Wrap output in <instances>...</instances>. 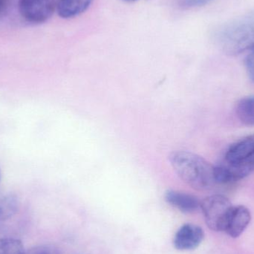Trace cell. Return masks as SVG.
<instances>
[{
	"label": "cell",
	"mask_w": 254,
	"mask_h": 254,
	"mask_svg": "<svg viewBox=\"0 0 254 254\" xmlns=\"http://www.w3.org/2000/svg\"><path fill=\"white\" fill-rule=\"evenodd\" d=\"M254 171V136L236 142L223 160L214 166L216 184H228L247 177Z\"/></svg>",
	"instance_id": "cell-1"
},
{
	"label": "cell",
	"mask_w": 254,
	"mask_h": 254,
	"mask_svg": "<svg viewBox=\"0 0 254 254\" xmlns=\"http://www.w3.org/2000/svg\"><path fill=\"white\" fill-rule=\"evenodd\" d=\"M177 176L197 190H207L216 184L214 166L196 154L188 151H174L169 157Z\"/></svg>",
	"instance_id": "cell-2"
},
{
	"label": "cell",
	"mask_w": 254,
	"mask_h": 254,
	"mask_svg": "<svg viewBox=\"0 0 254 254\" xmlns=\"http://www.w3.org/2000/svg\"><path fill=\"white\" fill-rule=\"evenodd\" d=\"M219 43L229 55L254 49V10L225 25L219 35Z\"/></svg>",
	"instance_id": "cell-3"
},
{
	"label": "cell",
	"mask_w": 254,
	"mask_h": 254,
	"mask_svg": "<svg viewBox=\"0 0 254 254\" xmlns=\"http://www.w3.org/2000/svg\"><path fill=\"white\" fill-rule=\"evenodd\" d=\"M233 205L227 197L213 195L201 201V210L204 220L210 229L214 231H225Z\"/></svg>",
	"instance_id": "cell-4"
},
{
	"label": "cell",
	"mask_w": 254,
	"mask_h": 254,
	"mask_svg": "<svg viewBox=\"0 0 254 254\" xmlns=\"http://www.w3.org/2000/svg\"><path fill=\"white\" fill-rule=\"evenodd\" d=\"M59 0H19V11L27 22L40 24L52 17Z\"/></svg>",
	"instance_id": "cell-5"
},
{
	"label": "cell",
	"mask_w": 254,
	"mask_h": 254,
	"mask_svg": "<svg viewBox=\"0 0 254 254\" xmlns=\"http://www.w3.org/2000/svg\"><path fill=\"white\" fill-rule=\"evenodd\" d=\"M202 228L192 224H186L179 228L174 238V246L177 250L190 251L196 249L204 240Z\"/></svg>",
	"instance_id": "cell-6"
},
{
	"label": "cell",
	"mask_w": 254,
	"mask_h": 254,
	"mask_svg": "<svg viewBox=\"0 0 254 254\" xmlns=\"http://www.w3.org/2000/svg\"><path fill=\"white\" fill-rule=\"evenodd\" d=\"M251 220L252 215L247 207L243 205L234 206L224 232L232 238H238L247 229Z\"/></svg>",
	"instance_id": "cell-7"
},
{
	"label": "cell",
	"mask_w": 254,
	"mask_h": 254,
	"mask_svg": "<svg viewBox=\"0 0 254 254\" xmlns=\"http://www.w3.org/2000/svg\"><path fill=\"white\" fill-rule=\"evenodd\" d=\"M165 199L170 205L185 213H194L201 206V201L196 197L178 190L167 191Z\"/></svg>",
	"instance_id": "cell-8"
},
{
	"label": "cell",
	"mask_w": 254,
	"mask_h": 254,
	"mask_svg": "<svg viewBox=\"0 0 254 254\" xmlns=\"http://www.w3.org/2000/svg\"><path fill=\"white\" fill-rule=\"evenodd\" d=\"M93 0H59L57 11L64 19H70L83 13L89 8Z\"/></svg>",
	"instance_id": "cell-9"
},
{
	"label": "cell",
	"mask_w": 254,
	"mask_h": 254,
	"mask_svg": "<svg viewBox=\"0 0 254 254\" xmlns=\"http://www.w3.org/2000/svg\"><path fill=\"white\" fill-rule=\"evenodd\" d=\"M237 114L242 123L247 126H254V95L239 101Z\"/></svg>",
	"instance_id": "cell-10"
},
{
	"label": "cell",
	"mask_w": 254,
	"mask_h": 254,
	"mask_svg": "<svg viewBox=\"0 0 254 254\" xmlns=\"http://www.w3.org/2000/svg\"><path fill=\"white\" fill-rule=\"evenodd\" d=\"M20 240L14 238L0 239V254H25Z\"/></svg>",
	"instance_id": "cell-11"
},
{
	"label": "cell",
	"mask_w": 254,
	"mask_h": 254,
	"mask_svg": "<svg viewBox=\"0 0 254 254\" xmlns=\"http://www.w3.org/2000/svg\"><path fill=\"white\" fill-rule=\"evenodd\" d=\"M25 254H60V252L54 246L43 245L30 249L28 252H25Z\"/></svg>",
	"instance_id": "cell-12"
},
{
	"label": "cell",
	"mask_w": 254,
	"mask_h": 254,
	"mask_svg": "<svg viewBox=\"0 0 254 254\" xmlns=\"http://www.w3.org/2000/svg\"><path fill=\"white\" fill-rule=\"evenodd\" d=\"M246 66L249 77L254 83V49L246 57Z\"/></svg>",
	"instance_id": "cell-13"
},
{
	"label": "cell",
	"mask_w": 254,
	"mask_h": 254,
	"mask_svg": "<svg viewBox=\"0 0 254 254\" xmlns=\"http://www.w3.org/2000/svg\"><path fill=\"white\" fill-rule=\"evenodd\" d=\"M211 0H187L186 4L187 6H190V7H195V6H201L203 4H205L206 3L209 2Z\"/></svg>",
	"instance_id": "cell-14"
},
{
	"label": "cell",
	"mask_w": 254,
	"mask_h": 254,
	"mask_svg": "<svg viewBox=\"0 0 254 254\" xmlns=\"http://www.w3.org/2000/svg\"><path fill=\"white\" fill-rule=\"evenodd\" d=\"M8 6L9 0H0V19L5 15Z\"/></svg>",
	"instance_id": "cell-15"
},
{
	"label": "cell",
	"mask_w": 254,
	"mask_h": 254,
	"mask_svg": "<svg viewBox=\"0 0 254 254\" xmlns=\"http://www.w3.org/2000/svg\"><path fill=\"white\" fill-rule=\"evenodd\" d=\"M124 1H128V2H132V1H137V0H124Z\"/></svg>",
	"instance_id": "cell-16"
}]
</instances>
